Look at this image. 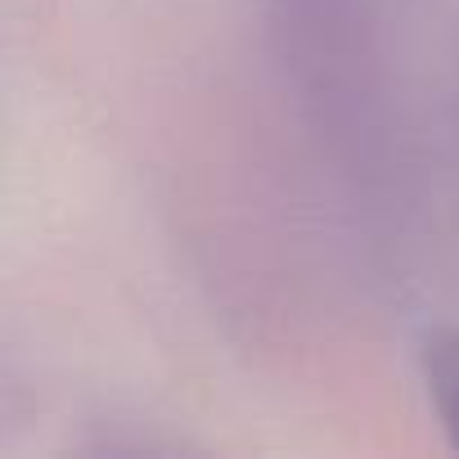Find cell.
Instances as JSON below:
<instances>
[{"instance_id": "cell-1", "label": "cell", "mask_w": 459, "mask_h": 459, "mask_svg": "<svg viewBox=\"0 0 459 459\" xmlns=\"http://www.w3.org/2000/svg\"><path fill=\"white\" fill-rule=\"evenodd\" d=\"M419 365H423L428 396L450 441L459 446V329H428L419 342Z\"/></svg>"}]
</instances>
